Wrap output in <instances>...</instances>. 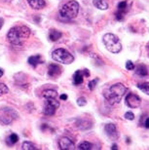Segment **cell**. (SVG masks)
<instances>
[{
    "instance_id": "obj_3",
    "label": "cell",
    "mask_w": 149,
    "mask_h": 150,
    "mask_svg": "<svg viewBox=\"0 0 149 150\" xmlns=\"http://www.w3.org/2000/svg\"><path fill=\"white\" fill-rule=\"evenodd\" d=\"M79 12V3L75 0H70L61 6L59 10V15L67 20H72L78 15Z\"/></svg>"
},
{
    "instance_id": "obj_18",
    "label": "cell",
    "mask_w": 149,
    "mask_h": 150,
    "mask_svg": "<svg viewBox=\"0 0 149 150\" xmlns=\"http://www.w3.org/2000/svg\"><path fill=\"white\" fill-rule=\"evenodd\" d=\"M136 73L138 74V75H139V76H141V77L147 76V75H148V70H147V68H146L145 65L141 64V65H138V67H136Z\"/></svg>"
},
{
    "instance_id": "obj_33",
    "label": "cell",
    "mask_w": 149,
    "mask_h": 150,
    "mask_svg": "<svg viewBox=\"0 0 149 150\" xmlns=\"http://www.w3.org/2000/svg\"><path fill=\"white\" fill-rule=\"evenodd\" d=\"M111 149H115V150H116V149H118V148H117V145L114 144V145H113L112 147H111Z\"/></svg>"
},
{
    "instance_id": "obj_5",
    "label": "cell",
    "mask_w": 149,
    "mask_h": 150,
    "mask_svg": "<svg viewBox=\"0 0 149 150\" xmlns=\"http://www.w3.org/2000/svg\"><path fill=\"white\" fill-rule=\"evenodd\" d=\"M52 58L54 61L62 64H70L74 62V57L64 48H59L52 53Z\"/></svg>"
},
{
    "instance_id": "obj_24",
    "label": "cell",
    "mask_w": 149,
    "mask_h": 150,
    "mask_svg": "<svg viewBox=\"0 0 149 150\" xmlns=\"http://www.w3.org/2000/svg\"><path fill=\"white\" fill-rule=\"evenodd\" d=\"M9 93V89L8 87L3 83H0V97L3 95H6Z\"/></svg>"
},
{
    "instance_id": "obj_20",
    "label": "cell",
    "mask_w": 149,
    "mask_h": 150,
    "mask_svg": "<svg viewBox=\"0 0 149 150\" xmlns=\"http://www.w3.org/2000/svg\"><path fill=\"white\" fill-rule=\"evenodd\" d=\"M94 148V144L89 142H83L78 145L79 150H90Z\"/></svg>"
},
{
    "instance_id": "obj_1",
    "label": "cell",
    "mask_w": 149,
    "mask_h": 150,
    "mask_svg": "<svg viewBox=\"0 0 149 150\" xmlns=\"http://www.w3.org/2000/svg\"><path fill=\"white\" fill-rule=\"evenodd\" d=\"M30 35V29L25 25L14 26L9 30L7 34L8 41L13 45H20L25 39Z\"/></svg>"
},
{
    "instance_id": "obj_22",
    "label": "cell",
    "mask_w": 149,
    "mask_h": 150,
    "mask_svg": "<svg viewBox=\"0 0 149 150\" xmlns=\"http://www.w3.org/2000/svg\"><path fill=\"white\" fill-rule=\"evenodd\" d=\"M18 140H19V137H18L16 134H12L11 136L8 137L7 142L9 145H12V144H15L16 142H18Z\"/></svg>"
},
{
    "instance_id": "obj_21",
    "label": "cell",
    "mask_w": 149,
    "mask_h": 150,
    "mask_svg": "<svg viewBox=\"0 0 149 150\" xmlns=\"http://www.w3.org/2000/svg\"><path fill=\"white\" fill-rule=\"evenodd\" d=\"M22 149L23 150H35V149H36V147H35V145L32 142H25L23 143V145H22Z\"/></svg>"
},
{
    "instance_id": "obj_8",
    "label": "cell",
    "mask_w": 149,
    "mask_h": 150,
    "mask_svg": "<svg viewBox=\"0 0 149 150\" xmlns=\"http://www.w3.org/2000/svg\"><path fill=\"white\" fill-rule=\"evenodd\" d=\"M141 98L138 95L133 94V93H130L126 97V104L130 108H138L141 105Z\"/></svg>"
},
{
    "instance_id": "obj_25",
    "label": "cell",
    "mask_w": 149,
    "mask_h": 150,
    "mask_svg": "<svg viewBox=\"0 0 149 150\" xmlns=\"http://www.w3.org/2000/svg\"><path fill=\"white\" fill-rule=\"evenodd\" d=\"M97 82H99V79H94V80H92L91 82H89V83H88V88L90 89L91 91H93V90L95 89V87L97 86Z\"/></svg>"
},
{
    "instance_id": "obj_29",
    "label": "cell",
    "mask_w": 149,
    "mask_h": 150,
    "mask_svg": "<svg viewBox=\"0 0 149 150\" xmlns=\"http://www.w3.org/2000/svg\"><path fill=\"white\" fill-rule=\"evenodd\" d=\"M67 95H65V94H64V95H61V97H59V98H61V100H67Z\"/></svg>"
},
{
    "instance_id": "obj_11",
    "label": "cell",
    "mask_w": 149,
    "mask_h": 150,
    "mask_svg": "<svg viewBox=\"0 0 149 150\" xmlns=\"http://www.w3.org/2000/svg\"><path fill=\"white\" fill-rule=\"evenodd\" d=\"M61 74V67L59 64H51L49 65V69H48V75L52 78H56L59 76Z\"/></svg>"
},
{
    "instance_id": "obj_31",
    "label": "cell",
    "mask_w": 149,
    "mask_h": 150,
    "mask_svg": "<svg viewBox=\"0 0 149 150\" xmlns=\"http://www.w3.org/2000/svg\"><path fill=\"white\" fill-rule=\"evenodd\" d=\"M3 74H4V70H3L2 68H0V78L3 76Z\"/></svg>"
},
{
    "instance_id": "obj_12",
    "label": "cell",
    "mask_w": 149,
    "mask_h": 150,
    "mask_svg": "<svg viewBox=\"0 0 149 150\" xmlns=\"http://www.w3.org/2000/svg\"><path fill=\"white\" fill-rule=\"evenodd\" d=\"M28 4L30 5V7L34 10H40L45 7L46 3L44 0H28Z\"/></svg>"
},
{
    "instance_id": "obj_14",
    "label": "cell",
    "mask_w": 149,
    "mask_h": 150,
    "mask_svg": "<svg viewBox=\"0 0 149 150\" xmlns=\"http://www.w3.org/2000/svg\"><path fill=\"white\" fill-rule=\"evenodd\" d=\"M83 78H84V74H83V70H77L74 73L73 76V83L74 85L79 86L83 83Z\"/></svg>"
},
{
    "instance_id": "obj_17",
    "label": "cell",
    "mask_w": 149,
    "mask_h": 150,
    "mask_svg": "<svg viewBox=\"0 0 149 150\" xmlns=\"http://www.w3.org/2000/svg\"><path fill=\"white\" fill-rule=\"evenodd\" d=\"M42 97L44 98H56V97H58V93H56V91H55V90L47 89V90H44L42 92Z\"/></svg>"
},
{
    "instance_id": "obj_9",
    "label": "cell",
    "mask_w": 149,
    "mask_h": 150,
    "mask_svg": "<svg viewBox=\"0 0 149 150\" xmlns=\"http://www.w3.org/2000/svg\"><path fill=\"white\" fill-rule=\"evenodd\" d=\"M104 131H105L106 134L112 140H117L118 139L119 134H118L117 128H116V126L114 124H112V123H108V124H106L105 127H104Z\"/></svg>"
},
{
    "instance_id": "obj_23",
    "label": "cell",
    "mask_w": 149,
    "mask_h": 150,
    "mask_svg": "<svg viewBox=\"0 0 149 150\" xmlns=\"http://www.w3.org/2000/svg\"><path fill=\"white\" fill-rule=\"evenodd\" d=\"M138 88L142 91L143 93H145L146 95L149 96V83H142V84H138Z\"/></svg>"
},
{
    "instance_id": "obj_19",
    "label": "cell",
    "mask_w": 149,
    "mask_h": 150,
    "mask_svg": "<svg viewBox=\"0 0 149 150\" xmlns=\"http://www.w3.org/2000/svg\"><path fill=\"white\" fill-rule=\"evenodd\" d=\"M77 126L81 130H88L89 128L92 127V124L87 120H80V121L77 122Z\"/></svg>"
},
{
    "instance_id": "obj_34",
    "label": "cell",
    "mask_w": 149,
    "mask_h": 150,
    "mask_svg": "<svg viewBox=\"0 0 149 150\" xmlns=\"http://www.w3.org/2000/svg\"><path fill=\"white\" fill-rule=\"evenodd\" d=\"M147 50H148V57H149V45H148V47H147Z\"/></svg>"
},
{
    "instance_id": "obj_6",
    "label": "cell",
    "mask_w": 149,
    "mask_h": 150,
    "mask_svg": "<svg viewBox=\"0 0 149 150\" xmlns=\"http://www.w3.org/2000/svg\"><path fill=\"white\" fill-rule=\"evenodd\" d=\"M18 113L10 107H3L0 109V123L2 125H10L18 118Z\"/></svg>"
},
{
    "instance_id": "obj_28",
    "label": "cell",
    "mask_w": 149,
    "mask_h": 150,
    "mask_svg": "<svg viewBox=\"0 0 149 150\" xmlns=\"http://www.w3.org/2000/svg\"><path fill=\"white\" fill-rule=\"evenodd\" d=\"M125 118L132 121V120L135 119V114H133V112H127L126 114H125Z\"/></svg>"
},
{
    "instance_id": "obj_16",
    "label": "cell",
    "mask_w": 149,
    "mask_h": 150,
    "mask_svg": "<svg viewBox=\"0 0 149 150\" xmlns=\"http://www.w3.org/2000/svg\"><path fill=\"white\" fill-rule=\"evenodd\" d=\"M61 36H62V33L61 31L56 30V29H51L49 32V39L53 42L58 41Z\"/></svg>"
},
{
    "instance_id": "obj_27",
    "label": "cell",
    "mask_w": 149,
    "mask_h": 150,
    "mask_svg": "<svg viewBox=\"0 0 149 150\" xmlns=\"http://www.w3.org/2000/svg\"><path fill=\"white\" fill-rule=\"evenodd\" d=\"M126 68H127V69H129V70H133V69H135V64H133V62L128 61L126 62Z\"/></svg>"
},
{
    "instance_id": "obj_13",
    "label": "cell",
    "mask_w": 149,
    "mask_h": 150,
    "mask_svg": "<svg viewBox=\"0 0 149 150\" xmlns=\"http://www.w3.org/2000/svg\"><path fill=\"white\" fill-rule=\"evenodd\" d=\"M28 64L32 65V67H37L38 64H43V59L42 58H41V56L40 55H35V56H31V57H29L28 58Z\"/></svg>"
},
{
    "instance_id": "obj_15",
    "label": "cell",
    "mask_w": 149,
    "mask_h": 150,
    "mask_svg": "<svg viewBox=\"0 0 149 150\" xmlns=\"http://www.w3.org/2000/svg\"><path fill=\"white\" fill-rule=\"evenodd\" d=\"M93 4L100 10H107L108 9V3L106 0H93Z\"/></svg>"
},
{
    "instance_id": "obj_30",
    "label": "cell",
    "mask_w": 149,
    "mask_h": 150,
    "mask_svg": "<svg viewBox=\"0 0 149 150\" xmlns=\"http://www.w3.org/2000/svg\"><path fill=\"white\" fill-rule=\"evenodd\" d=\"M144 126H145V128L149 129V118H147L146 120H145V122H144Z\"/></svg>"
},
{
    "instance_id": "obj_2",
    "label": "cell",
    "mask_w": 149,
    "mask_h": 150,
    "mask_svg": "<svg viewBox=\"0 0 149 150\" xmlns=\"http://www.w3.org/2000/svg\"><path fill=\"white\" fill-rule=\"evenodd\" d=\"M127 88L122 83H116L112 85L107 91L104 93V97L110 104H116L119 103L126 94Z\"/></svg>"
},
{
    "instance_id": "obj_32",
    "label": "cell",
    "mask_w": 149,
    "mask_h": 150,
    "mask_svg": "<svg viewBox=\"0 0 149 150\" xmlns=\"http://www.w3.org/2000/svg\"><path fill=\"white\" fill-rule=\"evenodd\" d=\"M2 25H3V19H1V18H0V30H1Z\"/></svg>"
},
{
    "instance_id": "obj_26",
    "label": "cell",
    "mask_w": 149,
    "mask_h": 150,
    "mask_svg": "<svg viewBox=\"0 0 149 150\" xmlns=\"http://www.w3.org/2000/svg\"><path fill=\"white\" fill-rule=\"evenodd\" d=\"M77 104H78L79 106H85L86 104H87V100H86V98L84 97H81L77 100Z\"/></svg>"
},
{
    "instance_id": "obj_10",
    "label": "cell",
    "mask_w": 149,
    "mask_h": 150,
    "mask_svg": "<svg viewBox=\"0 0 149 150\" xmlns=\"http://www.w3.org/2000/svg\"><path fill=\"white\" fill-rule=\"evenodd\" d=\"M59 145L61 150H73L75 148L74 142L68 137H61L59 142Z\"/></svg>"
},
{
    "instance_id": "obj_4",
    "label": "cell",
    "mask_w": 149,
    "mask_h": 150,
    "mask_svg": "<svg viewBox=\"0 0 149 150\" xmlns=\"http://www.w3.org/2000/svg\"><path fill=\"white\" fill-rule=\"evenodd\" d=\"M103 43L105 48L112 54H118L122 51V44L118 36L112 33H106L103 36Z\"/></svg>"
},
{
    "instance_id": "obj_7",
    "label": "cell",
    "mask_w": 149,
    "mask_h": 150,
    "mask_svg": "<svg viewBox=\"0 0 149 150\" xmlns=\"http://www.w3.org/2000/svg\"><path fill=\"white\" fill-rule=\"evenodd\" d=\"M59 107V103L56 100V98H46V100H45L43 113L45 114V115L52 116L56 113V109H58Z\"/></svg>"
}]
</instances>
